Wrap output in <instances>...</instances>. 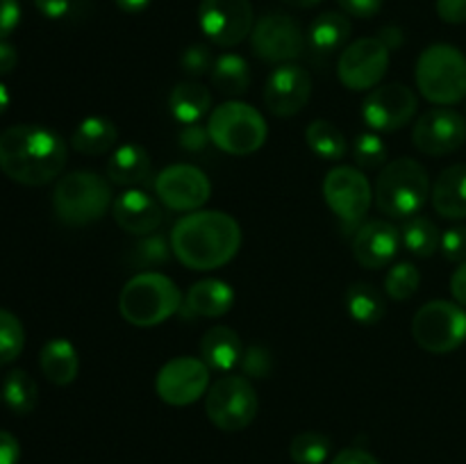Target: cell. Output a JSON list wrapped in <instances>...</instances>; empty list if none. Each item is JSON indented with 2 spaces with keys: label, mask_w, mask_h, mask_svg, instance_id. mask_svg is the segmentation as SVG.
Listing matches in <instances>:
<instances>
[{
  "label": "cell",
  "mask_w": 466,
  "mask_h": 464,
  "mask_svg": "<svg viewBox=\"0 0 466 464\" xmlns=\"http://www.w3.org/2000/svg\"><path fill=\"white\" fill-rule=\"evenodd\" d=\"M68 146L46 126L21 123L0 132V171L25 187H44L66 166Z\"/></svg>",
  "instance_id": "cell-1"
},
{
  "label": "cell",
  "mask_w": 466,
  "mask_h": 464,
  "mask_svg": "<svg viewBox=\"0 0 466 464\" xmlns=\"http://www.w3.org/2000/svg\"><path fill=\"white\" fill-rule=\"evenodd\" d=\"M173 255L191 271H214L237 257L241 227L230 214L218 209H196L173 226Z\"/></svg>",
  "instance_id": "cell-2"
},
{
  "label": "cell",
  "mask_w": 466,
  "mask_h": 464,
  "mask_svg": "<svg viewBox=\"0 0 466 464\" xmlns=\"http://www.w3.org/2000/svg\"><path fill=\"white\" fill-rule=\"evenodd\" d=\"M182 294L176 282L157 271H141L123 285L118 294V312L130 326H162L180 312Z\"/></svg>",
  "instance_id": "cell-3"
},
{
  "label": "cell",
  "mask_w": 466,
  "mask_h": 464,
  "mask_svg": "<svg viewBox=\"0 0 466 464\" xmlns=\"http://www.w3.org/2000/svg\"><path fill=\"white\" fill-rule=\"evenodd\" d=\"M428 196H431V176L426 166L412 157L387 162L373 189L376 207L391 218L417 217Z\"/></svg>",
  "instance_id": "cell-4"
},
{
  "label": "cell",
  "mask_w": 466,
  "mask_h": 464,
  "mask_svg": "<svg viewBox=\"0 0 466 464\" xmlns=\"http://www.w3.org/2000/svg\"><path fill=\"white\" fill-rule=\"evenodd\" d=\"M414 80L428 103H460L466 98V55L451 44L428 45L417 59Z\"/></svg>",
  "instance_id": "cell-5"
},
{
  "label": "cell",
  "mask_w": 466,
  "mask_h": 464,
  "mask_svg": "<svg viewBox=\"0 0 466 464\" xmlns=\"http://www.w3.org/2000/svg\"><path fill=\"white\" fill-rule=\"evenodd\" d=\"M109 180L94 171H73L59 177L53 191L55 214L66 226H89L112 207Z\"/></svg>",
  "instance_id": "cell-6"
},
{
  "label": "cell",
  "mask_w": 466,
  "mask_h": 464,
  "mask_svg": "<svg viewBox=\"0 0 466 464\" xmlns=\"http://www.w3.org/2000/svg\"><path fill=\"white\" fill-rule=\"evenodd\" d=\"M209 139L217 148L230 155H253L267 141L268 127L262 114L248 103L228 100L218 105L208 121Z\"/></svg>",
  "instance_id": "cell-7"
},
{
  "label": "cell",
  "mask_w": 466,
  "mask_h": 464,
  "mask_svg": "<svg viewBox=\"0 0 466 464\" xmlns=\"http://www.w3.org/2000/svg\"><path fill=\"white\" fill-rule=\"evenodd\" d=\"M208 419L223 432H239L258 417V394L248 378L223 376L205 394Z\"/></svg>",
  "instance_id": "cell-8"
},
{
  "label": "cell",
  "mask_w": 466,
  "mask_h": 464,
  "mask_svg": "<svg viewBox=\"0 0 466 464\" xmlns=\"http://www.w3.org/2000/svg\"><path fill=\"white\" fill-rule=\"evenodd\" d=\"M412 337L428 353H451L466 341V312L453 300H431L412 318Z\"/></svg>",
  "instance_id": "cell-9"
},
{
  "label": "cell",
  "mask_w": 466,
  "mask_h": 464,
  "mask_svg": "<svg viewBox=\"0 0 466 464\" xmlns=\"http://www.w3.org/2000/svg\"><path fill=\"white\" fill-rule=\"evenodd\" d=\"M250 45L262 62L280 66V64H291L303 57L308 48V36L294 16L273 12L255 21Z\"/></svg>",
  "instance_id": "cell-10"
},
{
  "label": "cell",
  "mask_w": 466,
  "mask_h": 464,
  "mask_svg": "<svg viewBox=\"0 0 466 464\" xmlns=\"http://www.w3.org/2000/svg\"><path fill=\"white\" fill-rule=\"evenodd\" d=\"M323 200L346 230L362 226L373 200L367 176L355 166H335L323 177Z\"/></svg>",
  "instance_id": "cell-11"
},
{
  "label": "cell",
  "mask_w": 466,
  "mask_h": 464,
  "mask_svg": "<svg viewBox=\"0 0 466 464\" xmlns=\"http://www.w3.org/2000/svg\"><path fill=\"white\" fill-rule=\"evenodd\" d=\"M198 25L218 48L239 45L255 27L250 0H200Z\"/></svg>",
  "instance_id": "cell-12"
},
{
  "label": "cell",
  "mask_w": 466,
  "mask_h": 464,
  "mask_svg": "<svg viewBox=\"0 0 466 464\" xmlns=\"http://www.w3.org/2000/svg\"><path fill=\"white\" fill-rule=\"evenodd\" d=\"M390 68V50L378 36H364L346 45L337 62V77L350 91H371Z\"/></svg>",
  "instance_id": "cell-13"
},
{
  "label": "cell",
  "mask_w": 466,
  "mask_h": 464,
  "mask_svg": "<svg viewBox=\"0 0 466 464\" xmlns=\"http://www.w3.org/2000/svg\"><path fill=\"white\" fill-rule=\"evenodd\" d=\"M212 194V182L194 164H171L155 177V196L173 212H196Z\"/></svg>",
  "instance_id": "cell-14"
},
{
  "label": "cell",
  "mask_w": 466,
  "mask_h": 464,
  "mask_svg": "<svg viewBox=\"0 0 466 464\" xmlns=\"http://www.w3.org/2000/svg\"><path fill=\"white\" fill-rule=\"evenodd\" d=\"M209 389V367L198 358L182 355L164 364L155 378V391L164 403L185 408L196 403Z\"/></svg>",
  "instance_id": "cell-15"
},
{
  "label": "cell",
  "mask_w": 466,
  "mask_h": 464,
  "mask_svg": "<svg viewBox=\"0 0 466 464\" xmlns=\"http://www.w3.org/2000/svg\"><path fill=\"white\" fill-rule=\"evenodd\" d=\"M417 114V94L400 82L369 91L362 103V118L373 132H396Z\"/></svg>",
  "instance_id": "cell-16"
},
{
  "label": "cell",
  "mask_w": 466,
  "mask_h": 464,
  "mask_svg": "<svg viewBox=\"0 0 466 464\" xmlns=\"http://www.w3.org/2000/svg\"><path fill=\"white\" fill-rule=\"evenodd\" d=\"M466 141V118L451 107L428 109L412 127V144L423 155L441 157L462 148Z\"/></svg>",
  "instance_id": "cell-17"
},
{
  "label": "cell",
  "mask_w": 466,
  "mask_h": 464,
  "mask_svg": "<svg viewBox=\"0 0 466 464\" xmlns=\"http://www.w3.org/2000/svg\"><path fill=\"white\" fill-rule=\"evenodd\" d=\"M312 96V76L300 64H280L273 68L264 86V105L276 116L287 118L299 114Z\"/></svg>",
  "instance_id": "cell-18"
},
{
  "label": "cell",
  "mask_w": 466,
  "mask_h": 464,
  "mask_svg": "<svg viewBox=\"0 0 466 464\" xmlns=\"http://www.w3.org/2000/svg\"><path fill=\"white\" fill-rule=\"evenodd\" d=\"M112 217L121 230L137 237H146L153 235L164 223V207L157 196H150L148 191L130 187L114 198Z\"/></svg>",
  "instance_id": "cell-19"
},
{
  "label": "cell",
  "mask_w": 466,
  "mask_h": 464,
  "mask_svg": "<svg viewBox=\"0 0 466 464\" xmlns=\"http://www.w3.org/2000/svg\"><path fill=\"white\" fill-rule=\"evenodd\" d=\"M400 230L390 221H367L355 230L353 237V255L358 259L360 267L369 268H382L396 257L400 248Z\"/></svg>",
  "instance_id": "cell-20"
},
{
  "label": "cell",
  "mask_w": 466,
  "mask_h": 464,
  "mask_svg": "<svg viewBox=\"0 0 466 464\" xmlns=\"http://www.w3.org/2000/svg\"><path fill=\"white\" fill-rule=\"evenodd\" d=\"M432 207L440 217L466 218V164H453L437 176L431 189Z\"/></svg>",
  "instance_id": "cell-21"
},
{
  "label": "cell",
  "mask_w": 466,
  "mask_h": 464,
  "mask_svg": "<svg viewBox=\"0 0 466 464\" xmlns=\"http://www.w3.org/2000/svg\"><path fill=\"white\" fill-rule=\"evenodd\" d=\"M244 358L241 337L228 326H214L200 339V359L214 371H232Z\"/></svg>",
  "instance_id": "cell-22"
},
{
  "label": "cell",
  "mask_w": 466,
  "mask_h": 464,
  "mask_svg": "<svg viewBox=\"0 0 466 464\" xmlns=\"http://www.w3.org/2000/svg\"><path fill=\"white\" fill-rule=\"evenodd\" d=\"M232 305H235V291L226 280H218V277H205V280L194 282L187 291V308L198 317H223L230 312Z\"/></svg>",
  "instance_id": "cell-23"
},
{
  "label": "cell",
  "mask_w": 466,
  "mask_h": 464,
  "mask_svg": "<svg viewBox=\"0 0 466 464\" xmlns=\"http://www.w3.org/2000/svg\"><path fill=\"white\" fill-rule=\"evenodd\" d=\"M150 155L139 144H123L112 153L107 162L109 182L118 187H137L150 177Z\"/></svg>",
  "instance_id": "cell-24"
},
{
  "label": "cell",
  "mask_w": 466,
  "mask_h": 464,
  "mask_svg": "<svg viewBox=\"0 0 466 464\" xmlns=\"http://www.w3.org/2000/svg\"><path fill=\"white\" fill-rule=\"evenodd\" d=\"M39 367L53 385H71L80 371V358H77L76 346L64 337L46 341L39 353Z\"/></svg>",
  "instance_id": "cell-25"
},
{
  "label": "cell",
  "mask_w": 466,
  "mask_h": 464,
  "mask_svg": "<svg viewBox=\"0 0 466 464\" xmlns=\"http://www.w3.org/2000/svg\"><path fill=\"white\" fill-rule=\"evenodd\" d=\"M168 109L182 126L200 123L212 109V91L194 80L180 82L173 86L171 96H168Z\"/></svg>",
  "instance_id": "cell-26"
},
{
  "label": "cell",
  "mask_w": 466,
  "mask_h": 464,
  "mask_svg": "<svg viewBox=\"0 0 466 464\" xmlns=\"http://www.w3.org/2000/svg\"><path fill=\"white\" fill-rule=\"evenodd\" d=\"M350 36V21L341 12H323L312 21L308 30V48L314 55H328L341 50Z\"/></svg>",
  "instance_id": "cell-27"
},
{
  "label": "cell",
  "mask_w": 466,
  "mask_h": 464,
  "mask_svg": "<svg viewBox=\"0 0 466 464\" xmlns=\"http://www.w3.org/2000/svg\"><path fill=\"white\" fill-rule=\"evenodd\" d=\"M118 141V130L109 118L86 116L71 136V148L82 155H103Z\"/></svg>",
  "instance_id": "cell-28"
},
{
  "label": "cell",
  "mask_w": 466,
  "mask_h": 464,
  "mask_svg": "<svg viewBox=\"0 0 466 464\" xmlns=\"http://www.w3.org/2000/svg\"><path fill=\"white\" fill-rule=\"evenodd\" d=\"M212 85L223 96H244L250 86V68L241 55L226 53L214 59V66L209 71Z\"/></svg>",
  "instance_id": "cell-29"
},
{
  "label": "cell",
  "mask_w": 466,
  "mask_h": 464,
  "mask_svg": "<svg viewBox=\"0 0 466 464\" xmlns=\"http://www.w3.org/2000/svg\"><path fill=\"white\" fill-rule=\"evenodd\" d=\"M346 309L362 326H376L385 317V298L382 291L371 282H355L346 291Z\"/></svg>",
  "instance_id": "cell-30"
},
{
  "label": "cell",
  "mask_w": 466,
  "mask_h": 464,
  "mask_svg": "<svg viewBox=\"0 0 466 464\" xmlns=\"http://www.w3.org/2000/svg\"><path fill=\"white\" fill-rule=\"evenodd\" d=\"M36 398H39V389L32 376L23 368H14L5 376L3 380V400L14 414L25 417L36 408Z\"/></svg>",
  "instance_id": "cell-31"
},
{
  "label": "cell",
  "mask_w": 466,
  "mask_h": 464,
  "mask_svg": "<svg viewBox=\"0 0 466 464\" xmlns=\"http://www.w3.org/2000/svg\"><path fill=\"white\" fill-rule=\"evenodd\" d=\"M305 141L312 148L317 157L326 159V162H337L346 155V136L335 123L330 121H312L305 130Z\"/></svg>",
  "instance_id": "cell-32"
},
{
  "label": "cell",
  "mask_w": 466,
  "mask_h": 464,
  "mask_svg": "<svg viewBox=\"0 0 466 464\" xmlns=\"http://www.w3.org/2000/svg\"><path fill=\"white\" fill-rule=\"evenodd\" d=\"M400 241L405 248L417 257H431L440 248V230L435 223L426 217H412L405 218L403 227H400Z\"/></svg>",
  "instance_id": "cell-33"
},
{
  "label": "cell",
  "mask_w": 466,
  "mask_h": 464,
  "mask_svg": "<svg viewBox=\"0 0 466 464\" xmlns=\"http://www.w3.org/2000/svg\"><path fill=\"white\" fill-rule=\"evenodd\" d=\"M332 441L323 432H299L289 444V455L296 464H323L330 458Z\"/></svg>",
  "instance_id": "cell-34"
},
{
  "label": "cell",
  "mask_w": 466,
  "mask_h": 464,
  "mask_svg": "<svg viewBox=\"0 0 466 464\" xmlns=\"http://www.w3.org/2000/svg\"><path fill=\"white\" fill-rule=\"evenodd\" d=\"M25 346V330L16 314L0 308V367L14 362Z\"/></svg>",
  "instance_id": "cell-35"
},
{
  "label": "cell",
  "mask_w": 466,
  "mask_h": 464,
  "mask_svg": "<svg viewBox=\"0 0 466 464\" xmlns=\"http://www.w3.org/2000/svg\"><path fill=\"white\" fill-rule=\"evenodd\" d=\"M421 273L412 262H399L387 271L385 276V291L394 300H408L417 294Z\"/></svg>",
  "instance_id": "cell-36"
},
{
  "label": "cell",
  "mask_w": 466,
  "mask_h": 464,
  "mask_svg": "<svg viewBox=\"0 0 466 464\" xmlns=\"http://www.w3.org/2000/svg\"><path fill=\"white\" fill-rule=\"evenodd\" d=\"M353 155L358 166L382 168L387 164V146L376 132H362L353 144Z\"/></svg>",
  "instance_id": "cell-37"
},
{
  "label": "cell",
  "mask_w": 466,
  "mask_h": 464,
  "mask_svg": "<svg viewBox=\"0 0 466 464\" xmlns=\"http://www.w3.org/2000/svg\"><path fill=\"white\" fill-rule=\"evenodd\" d=\"M171 239L167 241L162 235H146L135 246V264L137 267H157V264H167L171 259Z\"/></svg>",
  "instance_id": "cell-38"
},
{
  "label": "cell",
  "mask_w": 466,
  "mask_h": 464,
  "mask_svg": "<svg viewBox=\"0 0 466 464\" xmlns=\"http://www.w3.org/2000/svg\"><path fill=\"white\" fill-rule=\"evenodd\" d=\"M180 66L189 77H200V76H205V73L212 71L214 57H212V50H209V45L208 44L187 45L185 53L180 55Z\"/></svg>",
  "instance_id": "cell-39"
},
{
  "label": "cell",
  "mask_w": 466,
  "mask_h": 464,
  "mask_svg": "<svg viewBox=\"0 0 466 464\" xmlns=\"http://www.w3.org/2000/svg\"><path fill=\"white\" fill-rule=\"evenodd\" d=\"M440 248L449 262H466V226H453L441 235Z\"/></svg>",
  "instance_id": "cell-40"
},
{
  "label": "cell",
  "mask_w": 466,
  "mask_h": 464,
  "mask_svg": "<svg viewBox=\"0 0 466 464\" xmlns=\"http://www.w3.org/2000/svg\"><path fill=\"white\" fill-rule=\"evenodd\" d=\"M241 364H244V373L250 378H267L268 371H271V355H268L267 348L262 346H250L248 350H244V358H241Z\"/></svg>",
  "instance_id": "cell-41"
},
{
  "label": "cell",
  "mask_w": 466,
  "mask_h": 464,
  "mask_svg": "<svg viewBox=\"0 0 466 464\" xmlns=\"http://www.w3.org/2000/svg\"><path fill=\"white\" fill-rule=\"evenodd\" d=\"M177 141H180L182 148L189 150V153H200L212 139H209L208 126L203 127L200 123H191V126L182 127L180 135H177Z\"/></svg>",
  "instance_id": "cell-42"
},
{
  "label": "cell",
  "mask_w": 466,
  "mask_h": 464,
  "mask_svg": "<svg viewBox=\"0 0 466 464\" xmlns=\"http://www.w3.org/2000/svg\"><path fill=\"white\" fill-rule=\"evenodd\" d=\"M21 21V5L18 0H0V41L7 39Z\"/></svg>",
  "instance_id": "cell-43"
},
{
  "label": "cell",
  "mask_w": 466,
  "mask_h": 464,
  "mask_svg": "<svg viewBox=\"0 0 466 464\" xmlns=\"http://www.w3.org/2000/svg\"><path fill=\"white\" fill-rule=\"evenodd\" d=\"M349 16L373 18L382 9V0H337Z\"/></svg>",
  "instance_id": "cell-44"
},
{
  "label": "cell",
  "mask_w": 466,
  "mask_h": 464,
  "mask_svg": "<svg viewBox=\"0 0 466 464\" xmlns=\"http://www.w3.org/2000/svg\"><path fill=\"white\" fill-rule=\"evenodd\" d=\"M435 7L444 23H451V25L466 23V0H437Z\"/></svg>",
  "instance_id": "cell-45"
},
{
  "label": "cell",
  "mask_w": 466,
  "mask_h": 464,
  "mask_svg": "<svg viewBox=\"0 0 466 464\" xmlns=\"http://www.w3.org/2000/svg\"><path fill=\"white\" fill-rule=\"evenodd\" d=\"M21 459V444L7 430H0V464H18Z\"/></svg>",
  "instance_id": "cell-46"
},
{
  "label": "cell",
  "mask_w": 466,
  "mask_h": 464,
  "mask_svg": "<svg viewBox=\"0 0 466 464\" xmlns=\"http://www.w3.org/2000/svg\"><path fill=\"white\" fill-rule=\"evenodd\" d=\"M35 5L46 18L57 21V18H64L68 12H71L73 0H35Z\"/></svg>",
  "instance_id": "cell-47"
},
{
  "label": "cell",
  "mask_w": 466,
  "mask_h": 464,
  "mask_svg": "<svg viewBox=\"0 0 466 464\" xmlns=\"http://www.w3.org/2000/svg\"><path fill=\"white\" fill-rule=\"evenodd\" d=\"M330 464H380L369 450L364 449H344L335 455Z\"/></svg>",
  "instance_id": "cell-48"
},
{
  "label": "cell",
  "mask_w": 466,
  "mask_h": 464,
  "mask_svg": "<svg viewBox=\"0 0 466 464\" xmlns=\"http://www.w3.org/2000/svg\"><path fill=\"white\" fill-rule=\"evenodd\" d=\"M451 294H453L455 303L466 308V262L460 264L451 277Z\"/></svg>",
  "instance_id": "cell-49"
},
{
  "label": "cell",
  "mask_w": 466,
  "mask_h": 464,
  "mask_svg": "<svg viewBox=\"0 0 466 464\" xmlns=\"http://www.w3.org/2000/svg\"><path fill=\"white\" fill-rule=\"evenodd\" d=\"M16 64H18L16 48L3 39L0 41V76H7V73H12L14 68H16Z\"/></svg>",
  "instance_id": "cell-50"
},
{
  "label": "cell",
  "mask_w": 466,
  "mask_h": 464,
  "mask_svg": "<svg viewBox=\"0 0 466 464\" xmlns=\"http://www.w3.org/2000/svg\"><path fill=\"white\" fill-rule=\"evenodd\" d=\"M378 39H380L382 44L387 45V50L391 53V50H396V48H400V45H403L405 35H403V30H400L399 25H385L380 32H378Z\"/></svg>",
  "instance_id": "cell-51"
},
{
  "label": "cell",
  "mask_w": 466,
  "mask_h": 464,
  "mask_svg": "<svg viewBox=\"0 0 466 464\" xmlns=\"http://www.w3.org/2000/svg\"><path fill=\"white\" fill-rule=\"evenodd\" d=\"M118 5V9L126 14H139L144 12L146 7L150 5V0H114Z\"/></svg>",
  "instance_id": "cell-52"
},
{
  "label": "cell",
  "mask_w": 466,
  "mask_h": 464,
  "mask_svg": "<svg viewBox=\"0 0 466 464\" xmlns=\"http://www.w3.org/2000/svg\"><path fill=\"white\" fill-rule=\"evenodd\" d=\"M282 3L291 5V7L296 9H308V7H314V5H319L321 0H282Z\"/></svg>",
  "instance_id": "cell-53"
},
{
  "label": "cell",
  "mask_w": 466,
  "mask_h": 464,
  "mask_svg": "<svg viewBox=\"0 0 466 464\" xmlns=\"http://www.w3.org/2000/svg\"><path fill=\"white\" fill-rule=\"evenodd\" d=\"M7 107H9V91H7V86L0 82V114H5V109Z\"/></svg>",
  "instance_id": "cell-54"
}]
</instances>
